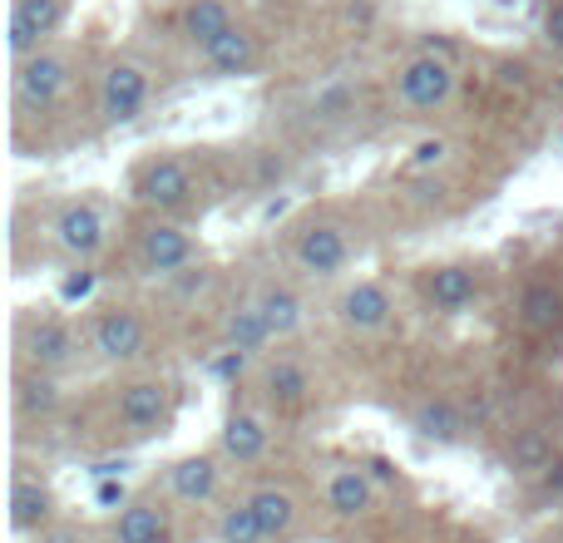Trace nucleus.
I'll list each match as a JSON object with an SVG mask.
<instances>
[{"label": "nucleus", "mask_w": 563, "mask_h": 543, "mask_svg": "<svg viewBox=\"0 0 563 543\" xmlns=\"http://www.w3.org/2000/svg\"><path fill=\"white\" fill-rule=\"evenodd\" d=\"M10 89H15V104L30 109V114L55 109L69 89V55H59V49H35V55L15 59V79H10Z\"/></svg>", "instance_id": "1"}, {"label": "nucleus", "mask_w": 563, "mask_h": 543, "mask_svg": "<svg viewBox=\"0 0 563 543\" xmlns=\"http://www.w3.org/2000/svg\"><path fill=\"white\" fill-rule=\"evenodd\" d=\"M450 95H455V65H450L445 55H435V49L416 55L396 75V99L406 109H420V114H426V109L450 104Z\"/></svg>", "instance_id": "2"}, {"label": "nucleus", "mask_w": 563, "mask_h": 543, "mask_svg": "<svg viewBox=\"0 0 563 543\" xmlns=\"http://www.w3.org/2000/svg\"><path fill=\"white\" fill-rule=\"evenodd\" d=\"M65 25V0H10V20H5V45L15 59L45 49V40Z\"/></svg>", "instance_id": "3"}, {"label": "nucleus", "mask_w": 563, "mask_h": 543, "mask_svg": "<svg viewBox=\"0 0 563 543\" xmlns=\"http://www.w3.org/2000/svg\"><path fill=\"white\" fill-rule=\"evenodd\" d=\"M148 104V75L139 65H129V59H119V65L104 69V85H99V114H104V124H129V119H139Z\"/></svg>", "instance_id": "4"}, {"label": "nucleus", "mask_w": 563, "mask_h": 543, "mask_svg": "<svg viewBox=\"0 0 563 543\" xmlns=\"http://www.w3.org/2000/svg\"><path fill=\"white\" fill-rule=\"evenodd\" d=\"M188 263H194V237L184 228L178 223L144 228V237H139V267L148 277H178V272H188Z\"/></svg>", "instance_id": "5"}, {"label": "nucleus", "mask_w": 563, "mask_h": 543, "mask_svg": "<svg viewBox=\"0 0 563 543\" xmlns=\"http://www.w3.org/2000/svg\"><path fill=\"white\" fill-rule=\"evenodd\" d=\"M168 415H174V400H168L164 380H134V386L119 390V425L134 430V435L164 430Z\"/></svg>", "instance_id": "6"}, {"label": "nucleus", "mask_w": 563, "mask_h": 543, "mask_svg": "<svg viewBox=\"0 0 563 543\" xmlns=\"http://www.w3.org/2000/svg\"><path fill=\"white\" fill-rule=\"evenodd\" d=\"M144 341H148L144 321H139L134 311H124V307L99 311L95 326H89V346H95L104 361H134V356H144Z\"/></svg>", "instance_id": "7"}, {"label": "nucleus", "mask_w": 563, "mask_h": 543, "mask_svg": "<svg viewBox=\"0 0 563 543\" xmlns=\"http://www.w3.org/2000/svg\"><path fill=\"white\" fill-rule=\"evenodd\" d=\"M55 243L65 257L89 263V257L104 247V213L95 203H65L55 218Z\"/></svg>", "instance_id": "8"}, {"label": "nucleus", "mask_w": 563, "mask_h": 543, "mask_svg": "<svg viewBox=\"0 0 563 543\" xmlns=\"http://www.w3.org/2000/svg\"><path fill=\"white\" fill-rule=\"evenodd\" d=\"M291 257H297V267L307 272V277H336V272L351 263V243H346V233H341V228L311 223L307 233L297 237Z\"/></svg>", "instance_id": "9"}, {"label": "nucleus", "mask_w": 563, "mask_h": 543, "mask_svg": "<svg viewBox=\"0 0 563 543\" xmlns=\"http://www.w3.org/2000/svg\"><path fill=\"white\" fill-rule=\"evenodd\" d=\"M139 203L148 208H184L194 198V174H188L178 158H154V164L139 168V184H134Z\"/></svg>", "instance_id": "10"}, {"label": "nucleus", "mask_w": 563, "mask_h": 543, "mask_svg": "<svg viewBox=\"0 0 563 543\" xmlns=\"http://www.w3.org/2000/svg\"><path fill=\"white\" fill-rule=\"evenodd\" d=\"M218 485H223V469H218L213 455H184L168 465V495L178 505H213L218 499Z\"/></svg>", "instance_id": "11"}, {"label": "nucleus", "mask_w": 563, "mask_h": 543, "mask_svg": "<svg viewBox=\"0 0 563 543\" xmlns=\"http://www.w3.org/2000/svg\"><path fill=\"white\" fill-rule=\"evenodd\" d=\"M390 311H396V301H390V291L380 281H356L336 301V317L346 331H380L390 321Z\"/></svg>", "instance_id": "12"}, {"label": "nucleus", "mask_w": 563, "mask_h": 543, "mask_svg": "<svg viewBox=\"0 0 563 543\" xmlns=\"http://www.w3.org/2000/svg\"><path fill=\"white\" fill-rule=\"evenodd\" d=\"M49 514H55V495H49L45 479L35 475L10 479V529L15 534H45Z\"/></svg>", "instance_id": "13"}, {"label": "nucleus", "mask_w": 563, "mask_h": 543, "mask_svg": "<svg viewBox=\"0 0 563 543\" xmlns=\"http://www.w3.org/2000/svg\"><path fill=\"white\" fill-rule=\"evenodd\" d=\"M327 509L336 519H366L376 509V479L361 465H341L327 479Z\"/></svg>", "instance_id": "14"}, {"label": "nucleus", "mask_w": 563, "mask_h": 543, "mask_svg": "<svg viewBox=\"0 0 563 543\" xmlns=\"http://www.w3.org/2000/svg\"><path fill=\"white\" fill-rule=\"evenodd\" d=\"M218 445H223V455L233 459V465H257V459L267 455V425H263V415H253V410H233V415L223 420V435H218Z\"/></svg>", "instance_id": "15"}, {"label": "nucleus", "mask_w": 563, "mask_h": 543, "mask_svg": "<svg viewBox=\"0 0 563 543\" xmlns=\"http://www.w3.org/2000/svg\"><path fill=\"white\" fill-rule=\"evenodd\" d=\"M75 351H79L75 331H69L65 321H55V317L35 321V326L25 331V356H30V366H40V370L65 366V361L75 356Z\"/></svg>", "instance_id": "16"}, {"label": "nucleus", "mask_w": 563, "mask_h": 543, "mask_svg": "<svg viewBox=\"0 0 563 543\" xmlns=\"http://www.w3.org/2000/svg\"><path fill=\"white\" fill-rule=\"evenodd\" d=\"M426 297L435 301L440 311H465L470 301L479 297V277H475V267H460V263L435 267V272L426 277Z\"/></svg>", "instance_id": "17"}, {"label": "nucleus", "mask_w": 563, "mask_h": 543, "mask_svg": "<svg viewBox=\"0 0 563 543\" xmlns=\"http://www.w3.org/2000/svg\"><path fill=\"white\" fill-rule=\"evenodd\" d=\"M203 65L213 69L218 79H233V75H247V69L257 65V40L247 35V30H228V35H218L213 45L203 49Z\"/></svg>", "instance_id": "18"}, {"label": "nucleus", "mask_w": 563, "mask_h": 543, "mask_svg": "<svg viewBox=\"0 0 563 543\" xmlns=\"http://www.w3.org/2000/svg\"><path fill=\"white\" fill-rule=\"evenodd\" d=\"M247 505H253L257 524H263V534L273 543H282L291 529H297V499H291L282 485H257L253 495H247Z\"/></svg>", "instance_id": "19"}, {"label": "nucleus", "mask_w": 563, "mask_h": 543, "mask_svg": "<svg viewBox=\"0 0 563 543\" xmlns=\"http://www.w3.org/2000/svg\"><path fill=\"white\" fill-rule=\"evenodd\" d=\"M174 529H168V514L158 505H144L134 499L129 509H119L114 519V543H168Z\"/></svg>", "instance_id": "20"}, {"label": "nucleus", "mask_w": 563, "mask_h": 543, "mask_svg": "<svg viewBox=\"0 0 563 543\" xmlns=\"http://www.w3.org/2000/svg\"><path fill=\"white\" fill-rule=\"evenodd\" d=\"M178 30H184V40L198 49V55H203L218 35H228V30H233V10H228L223 0H194V5L184 10V20H178Z\"/></svg>", "instance_id": "21"}, {"label": "nucleus", "mask_w": 563, "mask_h": 543, "mask_svg": "<svg viewBox=\"0 0 563 543\" xmlns=\"http://www.w3.org/2000/svg\"><path fill=\"white\" fill-rule=\"evenodd\" d=\"M410 425L430 445H460V435H465V415H460L455 400H426V406H416Z\"/></svg>", "instance_id": "22"}, {"label": "nucleus", "mask_w": 563, "mask_h": 543, "mask_svg": "<svg viewBox=\"0 0 563 543\" xmlns=\"http://www.w3.org/2000/svg\"><path fill=\"white\" fill-rule=\"evenodd\" d=\"M223 341L233 351H243V356H263L267 346H273V331H267V321H263V311H257V301L253 307H238V311H228V321H223Z\"/></svg>", "instance_id": "23"}, {"label": "nucleus", "mask_w": 563, "mask_h": 543, "mask_svg": "<svg viewBox=\"0 0 563 543\" xmlns=\"http://www.w3.org/2000/svg\"><path fill=\"white\" fill-rule=\"evenodd\" d=\"M257 311H263L267 331H273L277 341L297 336V326H301V297H297V291H287V287H267L263 297H257Z\"/></svg>", "instance_id": "24"}, {"label": "nucleus", "mask_w": 563, "mask_h": 543, "mask_svg": "<svg viewBox=\"0 0 563 543\" xmlns=\"http://www.w3.org/2000/svg\"><path fill=\"white\" fill-rule=\"evenodd\" d=\"M307 390H311V376H307V366H297V361H277V366L267 370V400H273L277 410L301 406Z\"/></svg>", "instance_id": "25"}, {"label": "nucleus", "mask_w": 563, "mask_h": 543, "mask_svg": "<svg viewBox=\"0 0 563 543\" xmlns=\"http://www.w3.org/2000/svg\"><path fill=\"white\" fill-rule=\"evenodd\" d=\"M519 311H525V321L534 331H554L563 321V291L554 281H534V287L525 291V301H519Z\"/></svg>", "instance_id": "26"}, {"label": "nucleus", "mask_w": 563, "mask_h": 543, "mask_svg": "<svg viewBox=\"0 0 563 543\" xmlns=\"http://www.w3.org/2000/svg\"><path fill=\"white\" fill-rule=\"evenodd\" d=\"M213 534H218V543H273L263 534V524H257V514H253V505H247V499L218 514Z\"/></svg>", "instance_id": "27"}, {"label": "nucleus", "mask_w": 563, "mask_h": 543, "mask_svg": "<svg viewBox=\"0 0 563 543\" xmlns=\"http://www.w3.org/2000/svg\"><path fill=\"white\" fill-rule=\"evenodd\" d=\"M15 406H20V415H49V410L59 406V386L45 376V370H40V376H25L15 390Z\"/></svg>", "instance_id": "28"}, {"label": "nucleus", "mask_w": 563, "mask_h": 543, "mask_svg": "<svg viewBox=\"0 0 563 543\" xmlns=\"http://www.w3.org/2000/svg\"><path fill=\"white\" fill-rule=\"evenodd\" d=\"M515 469H525V475H534V469H549V440L539 435V430L519 435V445H515Z\"/></svg>", "instance_id": "29"}, {"label": "nucleus", "mask_w": 563, "mask_h": 543, "mask_svg": "<svg viewBox=\"0 0 563 543\" xmlns=\"http://www.w3.org/2000/svg\"><path fill=\"white\" fill-rule=\"evenodd\" d=\"M89 499H95V509H114V514H119V509H129V505H134V499H129V485H124V475L95 479V495H89Z\"/></svg>", "instance_id": "30"}, {"label": "nucleus", "mask_w": 563, "mask_h": 543, "mask_svg": "<svg viewBox=\"0 0 563 543\" xmlns=\"http://www.w3.org/2000/svg\"><path fill=\"white\" fill-rule=\"evenodd\" d=\"M95 291V272H69L65 287H59V301H85Z\"/></svg>", "instance_id": "31"}, {"label": "nucleus", "mask_w": 563, "mask_h": 543, "mask_svg": "<svg viewBox=\"0 0 563 543\" xmlns=\"http://www.w3.org/2000/svg\"><path fill=\"white\" fill-rule=\"evenodd\" d=\"M243 366H247V356H243V351H233V346H228V351H223V356H218V361H213V370H218V376H223V380L243 376Z\"/></svg>", "instance_id": "32"}, {"label": "nucleus", "mask_w": 563, "mask_h": 543, "mask_svg": "<svg viewBox=\"0 0 563 543\" xmlns=\"http://www.w3.org/2000/svg\"><path fill=\"white\" fill-rule=\"evenodd\" d=\"M445 158V144L440 138H426V144L416 148V158H410V168H430V164H440Z\"/></svg>", "instance_id": "33"}, {"label": "nucleus", "mask_w": 563, "mask_h": 543, "mask_svg": "<svg viewBox=\"0 0 563 543\" xmlns=\"http://www.w3.org/2000/svg\"><path fill=\"white\" fill-rule=\"evenodd\" d=\"M544 40H549L554 49H563V0L544 15Z\"/></svg>", "instance_id": "34"}, {"label": "nucleus", "mask_w": 563, "mask_h": 543, "mask_svg": "<svg viewBox=\"0 0 563 543\" xmlns=\"http://www.w3.org/2000/svg\"><path fill=\"white\" fill-rule=\"evenodd\" d=\"M89 475H95V479H109V475H129V459H99V465H89Z\"/></svg>", "instance_id": "35"}, {"label": "nucleus", "mask_w": 563, "mask_h": 543, "mask_svg": "<svg viewBox=\"0 0 563 543\" xmlns=\"http://www.w3.org/2000/svg\"><path fill=\"white\" fill-rule=\"evenodd\" d=\"M346 99H351L346 89H327V95H321V104H317V109H321V114H336V109H346Z\"/></svg>", "instance_id": "36"}, {"label": "nucleus", "mask_w": 563, "mask_h": 543, "mask_svg": "<svg viewBox=\"0 0 563 543\" xmlns=\"http://www.w3.org/2000/svg\"><path fill=\"white\" fill-rule=\"evenodd\" d=\"M40 543H79L75 534H40Z\"/></svg>", "instance_id": "37"}]
</instances>
